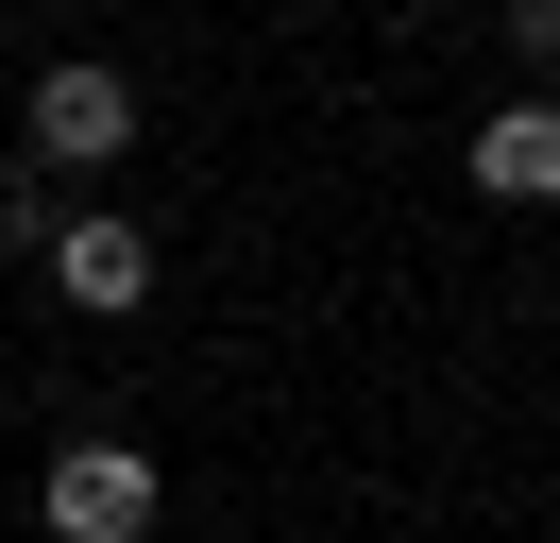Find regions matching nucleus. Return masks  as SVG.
Listing matches in <instances>:
<instances>
[{"instance_id":"2","label":"nucleus","mask_w":560,"mask_h":543,"mask_svg":"<svg viewBox=\"0 0 560 543\" xmlns=\"http://www.w3.org/2000/svg\"><path fill=\"white\" fill-rule=\"evenodd\" d=\"M153 527V459L137 441H69L51 459V543H137Z\"/></svg>"},{"instance_id":"6","label":"nucleus","mask_w":560,"mask_h":543,"mask_svg":"<svg viewBox=\"0 0 560 543\" xmlns=\"http://www.w3.org/2000/svg\"><path fill=\"white\" fill-rule=\"evenodd\" d=\"M510 34H526V51H560V0H510Z\"/></svg>"},{"instance_id":"4","label":"nucleus","mask_w":560,"mask_h":543,"mask_svg":"<svg viewBox=\"0 0 560 543\" xmlns=\"http://www.w3.org/2000/svg\"><path fill=\"white\" fill-rule=\"evenodd\" d=\"M458 170H476V204H560V102H492Z\"/></svg>"},{"instance_id":"3","label":"nucleus","mask_w":560,"mask_h":543,"mask_svg":"<svg viewBox=\"0 0 560 543\" xmlns=\"http://www.w3.org/2000/svg\"><path fill=\"white\" fill-rule=\"evenodd\" d=\"M51 289L85 323H119V305H153V238L137 221H51Z\"/></svg>"},{"instance_id":"1","label":"nucleus","mask_w":560,"mask_h":543,"mask_svg":"<svg viewBox=\"0 0 560 543\" xmlns=\"http://www.w3.org/2000/svg\"><path fill=\"white\" fill-rule=\"evenodd\" d=\"M119 153H137V85L69 51V68L35 85V170H119Z\"/></svg>"},{"instance_id":"5","label":"nucleus","mask_w":560,"mask_h":543,"mask_svg":"<svg viewBox=\"0 0 560 543\" xmlns=\"http://www.w3.org/2000/svg\"><path fill=\"white\" fill-rule=\"evenodd\" d=\"M0 255H51V187L35 170H0Z\"/></svg>"}]
</instances>
